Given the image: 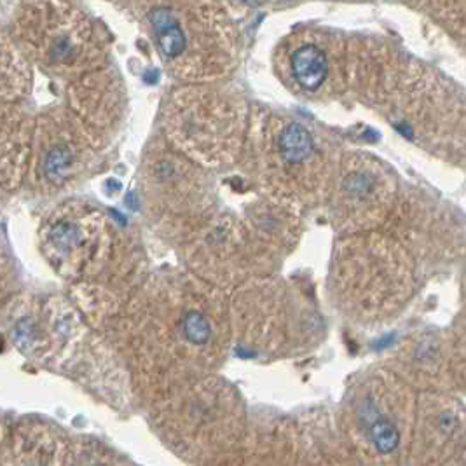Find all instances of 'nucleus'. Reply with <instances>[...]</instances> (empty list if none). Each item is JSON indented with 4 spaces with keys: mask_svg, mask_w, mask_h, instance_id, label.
I'll use <instances>...</instances> for the list:
<instances>
[{
    "mask_svg": "<svg viewBox=\"0 0 466 466\" xmlns=\"http://www.w3.org/2000/svg\"><path fill=\"white\" fill-rule=\"evenodd\" d=\"M13 39L25 56L56 74L77 68L95 51L91 25L64 0H23Z\"/></svg>",
    "mask_w": 466,
    "mask_h": 466,
    "instance_id": "1",
    "label": "nucleus"
},
{
    "mask_svg": "<svg viewBox=\"0 0 466 466\" xmlns=\"http://www.w3.org/2000/svg\"><path fill=\"white\" fill-rule=\"evenodd\" d=\"M39 173L49 186L60 187L76 175L77 148L68 137V129L58 117H44L37 131Z\"/></svg>",
    "mask_w": 466,
    "mask_h": 466,
    "instance_id": "2",
    "label": "nucleus"
},
{
    "mask_svg": "<svg viewBox=\"0 0 466 466\" xmlns=\"http://www.w3.org/2000/svg\"><path fill=\"white\" fill-rule=\"evenodd\" d=\"M28 146L30 121L18 110L0 106V173L4 177L20 175Z\"/></svg>",
    "mask_w": 466,
    "mask_h": 466,
    "instance_id": "3",
    "label": "nucleus"
},
{
    "mask_svg": "<svg viewBox=\"0 0 466 466\" xmlns=\"http://www.w3.org/2000/svg\"><path fill=\"white\" fill-rule=\"evenodd\" d=\"M30 68L18 44L0 30V100H13L26 91Z\"/></svg>",
    "mask_w": 466,
    "mask_h": 466,
    "instance_id": "4",
    "label": "nucleus"
},
{
    "mask_svg": "<svg viewBox=\"0 0 466 466\" xmlns=\"http://www.w3.org/2000/svg\"><path fill=\"white\" fill-rule=\"evenodd\" d=\"M148 20L152 23V28L156 30L159 49L167 58H177L184 55L187 47V35L182 25L173 16L171 9L156 7L150 11Z\"/></svg>",
    "mask_w": 466,
    "mask_h": 466,
    "instance_id": "5",
    "label": "nucleus"
},
{
    "mask_svg": "<svg viewBox=\"0 0 466 466\" xmlns=\"http://www.w3.org/2000/svg\"><path fill=\"white\" fill-rule=\"evenodd\" d=\"M292 72L297 83L304 89H319L325 83L329 72L325 53L311 44L299 47L292 56Z\"/></svg>",
    "mask_w": 466,
    "mask_h": 466,
    "instance_id": "6",
    "label": "nucleus"
},
{
    "mask_svg": "<svg viewBox=\"0 0 466 466\" xmlns=\"http://www.w3.org/2000/svg\"><path fill=\"white\" fill-rule=\"evenodd\" d=\"M278 144L281 157L290 165H299L313 154V138L309 131L297 123L289 125L281 131Z\"/></svg>",
    "mask_w": 466,
    "mask_h": 466,
    "instance_id": "7",
    "label": "nucleus"
},
{
    "mask_svg": "<svg viewBox=\"0 0 466 466\" xmlns=\"http://www.w3.org/2000/svg\"><path fill=\"white\" fill-rule=\"evenodd\" d=\"M369 424H370L369 426V437H370L372 444L376 445V449L380 452H384V454L393 452L399 445V441H400L399 431H397L393 423L388 421L386 418L378 416L376 420H372Z\"/></svg>",
    "mask_w": 466,
    "mask_h": 466,
    "instance_id": "8",
    "label": "nucleus"
},
{
    "mask_svg": "<svg viewBox=\"0 0 466 466\" xmlns=\"http://www.w3.org/2000/svg\"><path fill=\"white\" fill-rule=\"evenodd\" d=\"M182 330L186 339L192 344H205L212 338V325L199 311H189L182 319Z\"/></svg>",
    "mask_w": 466,
    "mask_h": 466,
    "instance_id": "9",
    "label": "nucleus"
}]
</instances>
